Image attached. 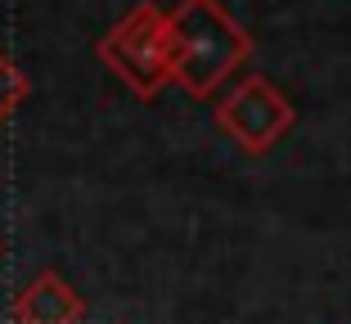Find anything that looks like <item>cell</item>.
I'll return each instance as SVG.
<instances>
[{"instance_id": "obj_1", "label": "cell", "mask_w": 351, "mask_h": 324, "mask_svg": "<svg viewBox=\"0 0 351 324\" xmlns=\"http://www.w3.org/2000/svg\"><path fill=\"white\" fill-rule=\"evenodd\" d=\"M171 82L189 99H212L252 59V36L221 0H180L167 10Z\"/></svg>"}, {"instance_id": "obj_2", "label": "cell", "mask_w": 351, "mask_h": 324, "mask_svg": "<svg viewBox=\"0 0 351 324\" xmlns=\"http://www.w3.org/2000/svg\"><path fill=\"white\" fill-rule=\"evenodd\" d=\"M99 63L135 99H158L171 86V32H167V10H158L154 0H140L135 10H126L113 27L95 45Z\"/></svg>"}, {"instance_id": "obj_3", "label": "cell", "mask_w": 351, "mask_h": 324, "mask_svg": "<svg viewBox=\"0 0 351 324\" xmlns=\"http://www.w3.org/2000/svg\"><path fill=\"white\" fill-rule=\"evenodd\" d=\"M212 122H217V131L239 149V153L261 158V153H270V149L293 131L298 108H293V99L279 90L270 77L248 73L234 90L226 95V99H217Z\"/></svg>"}, {"instance_id": "obj_4", "label": "cell", "mask_w": 351, "mask_h": 324, "mask_svg": "<svg viewBox=\"0 0 351 324\" xmlns=\"http://www.w3.org/2000/svg\"><path fill=\"white\" fill-rule=\"evenodd\" d=\"M14 324H82L86 302L59 271H36L10 302Z\"/></svg>"}, {"instance_id": "obj_5", "label": "cell", "mask_w": 351, "mask_h": 324, "mask_svg": "<svg viewBox=\"0 0 351 324\" xmlns=\"http://www.w3.org/2000/svg\"><path fill=\"white\" fill-rule=\"evenodd\" d=\"M32 95V82H27V73H23L19 63L10 59V54L0 50V126L10 122L14 113H19V104Z\"/></svg>"}, {"instance_id": "obj_6", "label": "cell", "mask_w": 351, "mask_h": 324, "mask_svg": "<svg viewBox=\"0 0 351 324\" xmlns=\"http://www.w3.org/2000/svg\"><path fill=\"white\" fill-rule=\"evenodd\" d=\"M0 252H5V248H0Z\"/></svg>"}]
</instances>
